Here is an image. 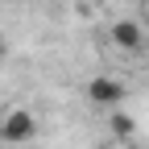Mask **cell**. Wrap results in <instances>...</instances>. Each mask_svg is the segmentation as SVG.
Returning <instances> with one entry per match:
<instances>
[{"mask_svg": "<svg viewBox=\"0 0 149 149\" xmlns=\"http://www.w3.org/2000/svg\"><path fill=\"white\" fill-rule=\"evenodd\" d=\"M87 100L104 112H116L124 104V83L112 79V74H95V79H87Z\"/></svg>", "mask_w": 149, "mask_h": 149, "instance_id": "obj_2", "label": "cell"}, {"mask_svg": "<svg viewBox=\"0 0 149 149\" xmlns=\"http://www.w3.org/2000/svg\"><path fill=\"white\" fill-rule=\"evenodd\" d=\"M33 137H37V116L29 108H4V112H0V141L25 145Z\"/></svg>", "mask_w": 149, "mask_h": 149, "instance_id": "obj_1", "label": "cell"}, {"mask_svg": "<svg viewBox=\"0 0 149 149\" xmlns=\"http://www.w3.org/2000/svg\"><path fill=\"white\" fill-rule=\"evenodd\" d=\"M4 54H8V37L0 33V58H4Z\"/></svg>", "mask_w": 149, "mask_h": 149, "instance_id": "obj_6", "label": "cell"}, {"mask_svg": "<svg viewBox=\"0 0 149 149\" xmlns=\"http://www.w3.org/2000/svg\"><path fill=\"white\" fill-rule=\"evenodd\" d=\"M112 46H120L124 54H141V50H145V29H141V21H116V25H112Z\"/></svg>", "mask_w": 149, "mask_h": 149, "instance_id": "obj_3", "label": "cell"}, {"mask_svg": "<svg viewBox=\"0 0 149 149\" xmlns=\"http://www.w3.org/2000/svg\"><path fill=\"white\" fill-rule=\"evenodd\" d=\"M108 128H112V137H120V141H128V137H133L137 133V120L133 116H128V112H108Z\"/></svg>", "mask_w": 149, "mask_h": 149, "instance_id": "obj_4", "label": "cell"}, {"mask_svg": "<svg viewBox=\"0 0 149 149\" xmlns=\"http://www.w3.org/2000/svg\"><path fill=\"white\" fill-rule=\"evenodd\" d=\"M141 29H149V0H141Z\"/></svg>", "mask_w": 149, "mask_h": 149, "instance_id": "obj_5", "label": "cell"}]
</instances>
